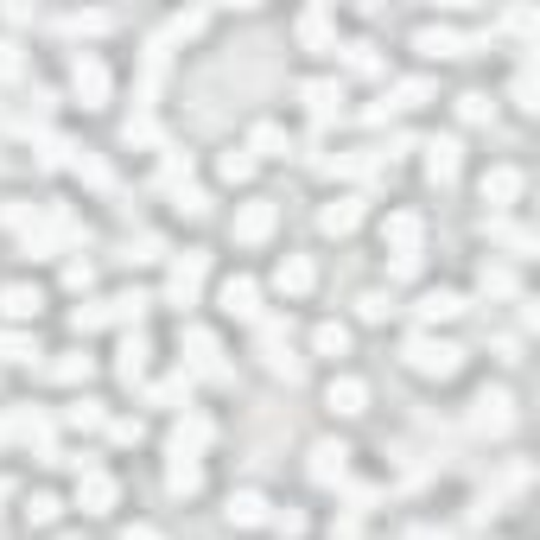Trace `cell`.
<instances>
[{
    "instance_id": "cell-1",
    "label": "cell",
    "mask_w": 540,
    "mask_h": 540,
    "mask_svg": "<svg viewBox=\"0 0 540 540\" xmlns=\"http://www.w3.org/2000/svg\"><path fill=\"white\" fill-rule=\"evenodd\" d=\"M407 363H413L419 376H458V350H451V344H432V337H413V344H407Z\"/></svg>"
},
{
    "instance_id": "cell-2",
    "label": "cell",
    "mask_w": 540,
    "mask_h": 540,
    "mask_svg": "<svg viewBox=\"0 0 540 540\" xmlns=\"http://www.w3.org/2000/svg\"><path fill=\"white\" fill-rule=\"evenodd\" d=\"M140 312H146V299H140V292H122V299H109V305H96V312H77V331L122 324V318H140Z\"/></svg>"
},
{
    "instance_id": "cell-3",
    "label": "cell",
    "mask_w": 540,
    "mask_h": 540,
    "mask_svg": "<svg viewBox=\"0 0 540 540\" xmlns=\"http://www.w3.org/2000/svg\"><path fill=\"white\" fill-rule=\"evenodd\" d=\"M388 242H395V268H413V255H419V217L413 210L388 217Z\"/></svg>"
},
{
    "instance_id": "cell-4",
    "label": "cell",
    "mask_w": 540,
    "mask_h": 540,
    "mask_svg": "<svg viewBox=\"0 0 540 540\" xmlns=\"http://www.w3.org/2000/svg\"><path fill=\"white\" fill-rule=\"evenodd\" d=\"M77 96H83V109H102V102H109V70H102L96 58L77 64Z\"/></svg>"
},
{
    "instance_id": "cell-5",
    "label": "cell",
    "mask_w": 540,
    "mask_h": 540,
    "mask_svg": "<svg viewBox=\"0 0 540 540\" xmlns=\"http://www.w3.org/2000/svg\"><path fill=\"white\" fill-rule=\"evenodd\" d=\"M273 229V204H249L242 217H236V242H261Z\"/></svg>"
},
{
    "instance_id": "cell-6",
    "label": "cell",
    "mask_w": 540,
    "mask_h": 540,
    "mask_svg": "<svg viewBox=\"0 0 540 540\" xmlns=\"http://www.w3.org/2000/svg\"><path fill=\"white\" fill-rule=\"evenodd\" d=\"M197 280H204V255H185V261L172 268V299H178V305H191Z\"/></svg>"
},
{
    "instance_id": "cell-7",
    "label": "cell",
    "mask_w": 540,
    "mask_h": 540,
    "mask_svg": "<svg viewBox=\"0 0 540 540\" xmlns=\"http://www.w3.org/2000/svg\"><path fill=\"white\" fill-rule=\"evenodd\" d=\"M419 51H426V58H464L471 38H464V32H419Z\"/></svg>"
},
{
    "instance_id": "cell-8",
    "label": "cell",
    "mask_w": 540,
    "mask_h": 540,
    "mask_svg": "<svg viewBox=\"0 0 540 540\" xmlns=\"http://www.w3.org/2000/svg\"><path fill=\"white\" fill-rule=\"evenodd\" d=\"M223 312L229 318H255V280H229L223 286Z\"/></svg>"
},
{
    "instance_id": "cell-9",
    "label": "cell",
    "mask_w": 540,
    "mask_h": 540,
    "mask_svg": "<svg viewBox=\"0 0 540 540\" xmlns=\"http://www.w3.org/2000/svg\"><path fill=\"white\" fill-rule=\"evenodd\" d=\"M109 503H115V477H102V471H90V477H83V509H90V515H102Z\"/></svg>"
},
{
    "instance_id": "cell-10",
    "label": "cell",
    "mask_w": 540,
    "mask_h": 540,
    "mask_svg": "<svg viewBox=\"0 0 540 540\" xmlns=\"http://www.w3.org/2000/svg\"><path fill=\"white\" fill-rule=\"evenodd\" d=\"M515 191H522V172H509V165L483 178V197H490V204H515Z\"/></svg>"
},
{
    "instance_id": "cell-11",
    "label": "cell",
    "mask_w": 540,
    "mask_h": 540,
    "mask_svg": "<svg viewBox=\"0 0 540 540\" xmlns=\"http://www.w3.org/2000/svg\"><path fill=\"white\" fill-rule=\"evenodd\" d=\"M0 305H6V318H38V286H6Z\"/></svg>"
},
{
    "instance_id": "cell-12",
    "label": "cell",
    "mask_w": 540,
    "mask_h": 540,
    "mask_svg": "<svg viewBox=\"0 0 540 540\" xmlns=\"http://www.w3.org/2000/svg\"><path fill=\"white\" fill-rule=\"evenodd\" d=\"M363 401H369V388H363V382H350V376H344V382H331V407H337V413H363Z\"/></svg>"
},
{
    "instance_id": "cell-13",
    "label": "cell",
    "mask_w": 540,
    "mask_h": 540,
    "mask_svg": "<svg viewBox=\"0 0 540 540\" xmlns=\"http://www.w3.org/2000/svg\"><path fill=\"white\" fill-rule=\"evenodd\" d=\"M229 522H242V528H255V522H268V503H261L255 490H242V496L229 503Z\"/></svg>"
},
{
    "instance_id": "cell-14",
    "label": "cell",
    "mask_w": 540,
    "mask_h": 540,
    "mask_svg": "<svg viewBox=\"0 0 540 540\" xmlns=\"http://www.w3.org/2000/svg\"><path fill=\"white\" fill-rule=\"evenodd\" d=\"M280 292H312V261H280Z\"/></svg>"
},
{
    "instance_id": "cell-15",
    "label": "cell",
    "mask_w": 540,
    "mask_h": 540,
    "mask_svg": "<svg viewBox=\"0 0 540 540\" xmlns=\"http://www.w3.org/2000/svg\"><path fill=\"white\" fill-rule=\"evenodd\" d=\"M305 102H312V115H318V122H331V109H337L344 96H337V83H305Z\"/></svg>"
},
{
    "instance_id": "cell-16",
    "label": "cell",
    "mask_w": 540,
    "mask_h": 540,
    "mask_svg": "<svg viewBox=\"0 0 540 540\" xmlns=\"http://www.w3.org/2000/svg\"><path fill=\"white\" fill-rule=\"evenodd\" d=\"M426 172H432V178L445 185V178L458 172V146H451V140H439V146H432V159H426Z\"/></svg>"
},
{
    "instance_id": "cell-17",
    "label": "cell",
    "mask_w": 540,
    "mask_h": 540,
    "mask_svg": "<svg viewBox=\"0 0 540 540\" xmlns=\"http://www.w3.org/2000/svg\"><path fill=\"white\" fill-rule=\"evenodd\" d=\"M356 217H363V210H356V197H344V204H331V210H324V229H331V236H344V229H356Z\"/></svg>"
},
{
    "instance_id": "cell-18",
    "label": "cell",
    "mask_w": 540,
    "mask_h": 540,
    "mask_svg": "<svg viewBox=\"0 0 540 540\" xmlns=\"http://www.w3.org/2000/svg\"><path fill=\"white\" fill-rule=\"evenodd\" d=\"M419 312L439 324V318H458V312H464V299H458V292H426V305H419Z\"/></svg>"
},
{
    "instance_id": "cell-19",
    "label": "cell",
    "mask_w": 540,
    "mask_h": 540,
    "mask_svg": "<svg viewBox=\"0 0 540 540\" xmlns=\"http://www.w3.org/2000/svg\"><path fill=\"white\" fill-rule=\"evenodd\" d=\"M312 344H318V356H344V350H350V331H344V324H318Z\"/></svg>"
},
{
    "instance_id": "cell-20",
    "label": "cell",
    "mask_w": 540,
    "mask_h": 540,
    "mask_svg": "<svg viewBox=\"0 0 540 540\" xmlns=\"http://www.w3.org/2000/svg\"><path fill=\"white\" fill-rule=\"evenodd\" d=\"M344 458H350L344 445H318V464H312V471H318V483H331V477H344Z\"/></svg>"
},
{
    "instance_id": "cell-21",
    "label": "cell",
    "mask_w": 540,
    "mask_h": 540,
    "mask_svg": "<svg viewBox=\"0 0 540 540\" xmlns=\"http://www.w3.org/2000/svg\"><path fill=\"white\" fill-rule=\"evenodd\" d=\"M483 426H496V432H503V426H509V395H483Z\"/></svg>"
},
{
    "instance_id": "cell-22",
    "label": "cell",
    "mask_w": 540,
    "mask_h": 540,
    "mask_svg": "<svg viewBox=\"0 0 540 540\" xmlns=\"http://www.w3.org/2000/svg\"><path fill=\"white\" fill-rule=\"evenodd\" d=\"M0 356H13V363H32L38 350H32V337H6V331H0Z\"/></svg>"
},
{
    "instance_id": "cell-23",
    "label": "cell",
    "mask_w": 540,
    "mask_h": 540,
    "mask_svg": "<svg viewBox=\"0 0 540 540\" xmlns=\"http://www.w3.org/2000/svg\"><path fill=\"white\" fill-rule=\"evenodd\" d=\"M26 515H32L38 528H45V522H58V496H32V503H26Z\"/></svg>"
},
{
    "instance_id": "cell-24",
    "label": "cell",
    "mask_w": 540,
    "mask_h": 540,
    "mask_svg": "<svg viewBox=\"0 0 540 540\" xmlns=\"http://www.w3.org/2000/svg\"><path fill=\"white\" fill-rule=\"evenodd\" d=\"M249 165H255L249 153H229V159H223V178H229V185H236V178H249Z\"/></svg>"
},
{
    "instance_id": "cell-25",
    "label": "cell",
    "mask_w": 540,
    "mask_h": 540,
    "mask_svg": "<svg viewBox=\"0 0 540 540\" xmlns=\"http://www.w3.org/2000/svg\"><path fill=\"white\" fill-rule=\"evenodd\" d=\"M140 356H146V350H140V344H128V350H122V376H128V382H134L140 369H146V363H140Z\"/></svg>"
},
{
    "instance_id": "cell-26",
    "label": "cell",
    "mask_w": 540,
    "mask_h": 540,
    "mask_svg": "<svg viewBox=\"0 0 540 540\" xmlns=\"http://www.w3.org/2000/svg\"><path fill=\"white\" fill-rule=\"evenodd\" d=\"M255 146H261V153H280L286 134H280V128H255Z\"/></svg>"
},
{
    "instance_id": "cell-27",
    "label": "cell",
    "mask_w": 540,
    "mask_h": 540,
    "mask_svg": "<svg viewBox=\"0 0 540 540\" xmlns=\"http://www.w3.org/2000/svg\"><path fill=\"white\" fill-rule=\"evenodd\" d=\"M70 426H102V413H96L90 401H77V407H70Z\"/></svg>"
},
{
    "instance_id": "cell-28",
    "label": "cell",
    "mask_w": 540,
    "mask_h": 540,
    "mask_svg": "<svg viewBox=\"0 0 540 540\" xmlns=\"http://www.w3.org/2000/svg\"><path fill=\"white\" fill-rule=\"evenodd\" d=\"M0 77H13V45H0Z\"/></svg>"
},
{
    "instance_id": "cell-29",
    "label": "cell",
    "mask_w": 540,
    "mask_h": 540,
    "mask_svg": "<svg viewBox=\"0 0 540 540\" xmlns=\"http://www.w3.org/2000/svg\"><path fill=\"white\" fill-rule=\"evenodd\" d=\"M128 540H159V535H146V528H134V535H128Z\"/></svg>"
}]
</instances>
